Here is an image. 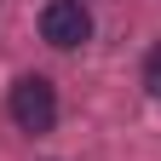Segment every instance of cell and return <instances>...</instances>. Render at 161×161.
Instances as JSON below:
<instances>
[{"label":"cell","instance_id":"1","mask_svg":"<svg viewBox=\"0 0 161 161\" xmlns=\"http://www.w3.org/2000/svg\"><path fill=\"white\" fill-rule=\"evenodd\" d=\"M6 109H12V121H17L23 132H52V121H58V92H52L46 75H23V80H12Z\"/></svg>","mask_w":161,"mask_h":161},{"label":"cell","instance_id":"2","mask_svg":"<svg viewBox=\"0 0 161 161\" xmlns=\"http://www.w3.org/2000/svg\"><path fill=\"white\" fill-rule=\"evenodd\" d=\"M40 35H46L52 46L75 52L80 40L92 35V12L80 6V0H46V12H40Z\"/></svg>","mask_w":161,"mask_h":161},{"label":"cell","instance_id":"3","mask_svg":"<svg viewBox=\"0 0 161 161\" xmlns=\"http://www.w3.org/2000/svg\"><path fill=\"white\" fill-rule=\"evenodd\" d=\"M144 86H150V92L161 98V46H155V52L144 58Z\"/></svg>","mask_w":161,"mask_h":161}]
</instances>
